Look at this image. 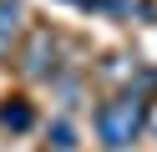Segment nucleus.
<instances>
[{"label": "nucleus", "instance_id": "obj_1", "mask_svg": "<svg viewBox=\"0 0 157 152\" xmlns=\"http://www.w3.org/2000/svg\"><path fill=\"white\" fill-rule=\"evenodd\" d=\"M147 127H152V96H142L137 86H117L91 107V132L101 152H132Z\"/></svg>", "mask_w": 157, "mask_h": 152}, {"label": "nucleus", "instance_id": "obj_2", "mask_svg": "<svg viewBox=\"0 0 157 152\" xmlns=\"http://www.w3.org/2000/svg\"><path fill=\"white\" fill-rule=\"evenodd\" d=\"M71 56H76V46H71V41H66L56 25L36 20V25H25V36L15 41L10 66H15V76H21L25 86H36V81H51V76H56V71H61Z\"/></svg>", "mask_w": 157, "mask_h": 152}, {"label": "nucleus", "instance_id": "obj_3", "mask_svg": "<svg viewBox=\"0 0 157 152\" xmlns=\"http://www.w3.org/2000/svg\"><path fill=\"white\" fill-rule=\"evenodd\" d=\"M101 20H157V0H61Z\"/></svg>", "mask_w": 157, "mask_h": 152}, {"label": "nucleus", "instance_id": "obj_4", "mask_svg": "<svg viewBox=\"0 0 157 152\" xmlns=\"http://www.w3.org/2000/svg\"><path fill=\"white\" fill-rule=\"evenodd\" d=\"M25 25H31V15H25L21 0H0V66L10 61V51H15V41L25 36Z\"/></svg>", "mask_w": 157, "mask_h": 152}, {"label": "nucleus", "instance_id": "obj_5", "mask_svg": "<svg viewBox=\"0 0 157 152\" xmlns=\"http://www.w3.org/2000/svg\"><path fill=\"white\" fill-rule=\"evenodd\" d=\"M0 127H5V132H31L36 127V101L25 96V91L0 96Z\"/></svg>", "mask_w": 157, "mask_h": 152}, {"label": "nucleus", "instance_id": "obj_6", "mask_svg": "<svg viewBox=\"0 0 157 152\" xmlns=\"http://www.w3.org/2000/svg\"><path fill=\"white\" fill-rule=\"evenodd\" d=\"M41 137H46V147H51V152H76V147H81V142H76V127H71V117H66V111H56V117L46 122Z\"/></svg>", "mask_w": 157, "mask_h": 152}]
</instances>
